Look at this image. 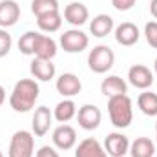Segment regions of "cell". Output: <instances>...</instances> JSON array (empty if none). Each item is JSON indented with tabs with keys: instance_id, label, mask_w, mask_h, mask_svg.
<instances>
[{
	"instance_id": "6da1fadb",
	"label": "cell",
	"mask_w": 157,
	"mask_h": 157,
	"mask_svg": "<svg viewBox=\"0 0 157 157\" xmlns=\"http://www.w3.org/2000/svg\"><path fill=\"white\" fill-rule=\"evenodd\" d=\"M40 95L39 82L33 78H20L11 95H9V106L17 112V113H28L29 110L35 108L37 101Z\"/></svg>"
},
{
	"instance_id": "7a4b0ae2",
	"label": "cell",
	"mask_w": 157,
	"mask_h": 157,
	"mask_svg": "<svg viewBox=\"0 0 157 157\" xmlns=\"http://www.w3.org/2000/svg\"><path fill=\"white\" fill-rule=\"evenodd\" d=\"M108 115L115 128H119V130L128 128L133 121L132 99L128 95H117V97L108 99Z\"/></svg>"
},
{
	"instance_id": "3957f363",
	"label": "cell",
	"mask_w": 157,
	"mask_h": 157,
	"mask_svg": "<svg viewBox=\"0 0 157 157\" xmlns=\"http://www.w3.org/2000/svg\"><path fill=\"white\" fill-rule=\"evenodd\" d=\"M115 64V53L110 46L106 44H99L95 46L90 53H88V66L93 73H108Z\"/></svg>"
},
{
	"instance_id": "277c9868",
	"label": "cell",
	"mask_w": 157,
	"mask_h": 157,
	"mask_svg": "<svg viewBox=\"0 0 157 157\" xmlns=\"http://www.w3.org/2000/svg\"><path fill=\"white\" fill-rule=\"evenodd\" d=\"M35 154V137L28 130H18L9 141L7 157H33Z\"/></svg>"
},
{
	"instance_id": "5b68a950",
	"label": "cell",
	"mask_w": 157,
	"mask_h": 157,
	"mask_svg": "<svg viewBox=\"0 0 157 157\" xmlns=\"http://www.w3.org/2000/svg\"><path fill=\"white\" fill-rule=\"evenodd\" d=\"M60 48L66 51V53H80L88 48L90 44V37L80 31L78 28H73V29H68L60 35V40H59Z\"/></svg>"
},
{
	"instance_id": "8992f818",
	"label": "cell",
	"mask_w": 157,
	"mask_h": 157,
	"mask_svg": "<svg viewBox=\"0 0 157 157\" xmlns=\"http://www.w3.org/2000/svg\"><path fill=\"white\" fill-rule=\"evenodd\" d=\"M101 121H102V112L95 104H84L77 110V122L86 132L97 130L101 126Z\"/></svg>"
},
{
	"instance_id": "52a82bcc",
	"label": "cell",
	"mask_w": 157,
	"mask_h": 157,
	"mask_svg": "<svg viewBox=\"0 0 157 157\" xmlns=\"http://www.w3.org/2000/svg\"><path fill=\"white\" fill-rule=\"evenodd\" d=\"M51 141L59 150H71L77 144V130L70 124H60L53 130Z\"/></svg>"
},
{
	"instance_id": "ba28073f",
	"label": "cell",
	"mask_w": 157,
	"mask_h": 157,
	"mask_svg": "<svg viewBox=\"0 0 157 157\" xmlns=\"http://www.w3.org/2000/svg\"><path fill=\"white\" fill-rule=\"evenodd\" d=\"M154 80L155 78H154L152 70L144 64H133L128 70V82L137 90H148L154 84Z\"/></svg>"
},
{
	"instance_id": "9c48e42d",
	"label": "cell",
	"mask_w": 157,
	"mask_h": 157,
	"mask_svg": "<svg viewBox=\"0 0 157 157\" xmlns=\"http://www.w3.org/2000/svg\"><path fill=\"white\" fill-rule=\"evenodd\" d=\"M104 150L110 157H124L130 152V139L121 132L108 133L104 139Z\"/></svg>"
},
{
	"instance_id": "30bf717a",
	"label": "cell",
	"mask_w": 157,
	"mask_h": 157,
	"mask_svg": "<svg viewBox=\"0 0 157 157\" xmlns=\"http://www.w3.org/2000/svg\"><path fill=\"white\" fill-rule=\"evenodd\" d=\"M55 88H57V91H59L64 99H71V97H75V95L80 93L82 82H80V78H78L75 73H62L60 77L57 78Z\"/></svg>"
},
{
	"instance_id": "8fae6325",
	"label": "cell",
	"mask_w": 157,
	"mask_h": 157,
	"mask_svg": "<svg viewBox=\"0 0 157 157\" xmlns=\"http://www.w3.org/2000/svg\"><path fill=\"white\" fill-rule=\"evenodd\" d=\"M51 122H53V112L48 108V106H39L33 113L31 119V130H33V135L37 137H44L49 128H51Z\"/></svg>"
},
{
	"instance_id": "7c38bea8",
	"label": "cell",
	"mask_w": 157,
	"mask_h": 157,
	"mask_svg": "<svg viewBox=\"0 0 157 157\" xmlns=\"http://www.w3.org/2000/svg\"><path fill=\"white\" fill-rule=\"evenodd\" d=\"M64 20L75 28H80L90 20V11L82 2H70L64 7Z\"/></svg>"
},
{
	"instance_id": "4fadbf2b",
	"label": "cell",
	"mask_w": 157,
	"mask_h": 157,
	"mask_svg": "<svg viewBox=\"0 0 157 157\" xmlns=\"http://www.w3.org/2000/svg\"><path fill=\"white\" fill-rule=\"evenodd\" d=\"M139 39H141V31L133 22H122L115 28V40L121 46L130 48V46L137 44Z\"/></svg>"
},
{
	"instance_id": "5bb4252c",
	"label": "cell",
	"mask_w": 157,
	"mask_h": 157,
	"mask_svg": "<svg viewBox=\"0 0 157 157\" xmlns=\"http://www.w3.org/2000/svg\"><path fill=\"white\" fill-rule=\"evenodd\" d=\"M20 18V6L15 0H2L0 2V28L7 29L15 26Z\"/></svg>"
},
{
	"instance_id": "9a60e30c",
	"label": "cell",
	"mask_w": 157,
	"mask_h": 157,
	"mask_svg": "<svg viewBox=\"0 0 157 157\" xmlns=\"http://www.w3.org/2000/svg\"><path fill=\"white\" fill-rule=\"evenodd\" d=\"M113 29H115V22H113V18H112L110 15H104V13L93 17V20L90 22V33H91L93 37H97V39H104V37H108Z\"/></svg>"
},
{
	"instance_id": "2e32d148",
	"label": "cell",
	"mask_w": 157,
	"mask_h": 157,
	"mask_svg": "<svg viewBox=\"0 0 157 157\" xmlns=\"http://www.w3.org/2000/svg\"><path fill=\"white\" fill-rule=\"evenodd\" d=\"M126 91H128V84L119 75H108L101 82V93L108 99L117 97V95H126Z\"/></svg>"
},
{
	"instance_id": "e0dca14e",
	"label": "cell",
	"mask_w": 157,
	"mask_h": 157,
	"mask_svg": "<svg viewBox=\"0 0 157 157\" xmlns=\"http://www.w3.org/2000/svg\"><path fill=\"white\" fill-rule=\"evenodd\" d=\"M29 71L31 75L37 78V80H42V82H48L55 77L57 70H55V64L51 60H46V59H33L31 60V66H29Z\"/></svg>"
},
{
	"instance_id": "ac0fdd59",
	"label": "cell",
	"mask_w": 157,
	"mask_h": 157,
	"mask_svg": "<svg viewBox=\"0 0 157 157\" xmlns=\"http://www.w3.org/2000/svg\"><path fill=\"white\" fill-rule=\"evenodd\" d=\"M75 157H108V154L95 137H86L84 141L78 143Z\"/></svg>"
},
{
	"instance_id": "d6986e66",
	"label": "cell",
	"mask_w": 157,
	"mask_h": 157,
	"mask_svg": "<svg viewBox=\"0 0 157 157\" xmlns=\"http://www.w3.org/2000/svg\"><path fill=\"white\" fill-rule=\"evenodd\" d=\"M37 26H39L40 31L44 33H55L60 29L62 26V15L60 11H49V13H44L37 17Z\"/></svg>"
},
{
	"instance_id": "ffe728a7",
	"label": "cell",
	"mask_w": 157,
	"mask_h": 157,
	"mask_svg": "<svg viewBox=\"0 0 157 157\" xmlns=\"http://www.w3.org/2000/svg\"><path fill=\"white\" fill-rule=\"evenodd\" d=\"M57 42L48 37V35H39L37 44H35V55L37 59H46V60H53V57L57 55Z\"/></svg>"
},
{
	"instance_id": "44dd1931",
	"label": "cell",
	"mask_w": 157,
	"mask_h": 157,
	"mask_svg": "<svg viewBox=\"0 0 157 157\" xmlns=\"http://www.w3.org/2000/svg\"><path fill=\"white\" fill-rule=\"evenodd\" d=\"M132 157H154L155 155V143L148 137H137L133 143H130Z\"/></svg>"
},
{
	"instance_id": "7402d4cb",
	"label": "cell",
	"mask_w": 157,
	"mask_h": 157,
	"mask_svg": "<svg viewBox=\"0 0 157 157\" xmlns=\"http://www.w3.org/2000/svg\"><path fill=\"white\" fill-rule=\"evenodd\" d=\"M73 117H77V104L71 99H64L60 101L55 110H53V119L60 124H66L68 121H71Z\"/></svg>"
},
{
	"instance_id": "603a6c76",
	"label": "cell",
	"mask_w": 157,
	"mask_h": 157,
	"mask_svg": "<svg viewBox=\"0 0 157 157\" xmlns=\"http://www.w3.org/2000/svg\"><path fill=\"white\" fill-rule=\"evenodd\" d=\"M137 106L139 110L148 115V117H157V93L144 90L139 97H137Z\"/></svg>"
},
{
	"instance_id": "cb8c5ba5",
	"label": "cell",
	"mask_w": 157,
	"mask_h": 157,
	"mask_svg": "<svg viewBox=\"0 0 157 157\" xmlns=\"http://www.w3.org/2000/svg\"><path fill=\"white\" fill-rule=\"evenodd\" d=\"M40 33L37 31H26L20 39H18V51L22 55H35V44Z\"/></svg>"
},
{
	"instance_id": "d4e9b609",
	"label": "cell",
	"mask_w": 157,
	"mask_h": 157,
	"mask_svg": "<svg viewBox=\"0 0 157 157\" xmlns=\"http://www.w3.org/2000/svg\"><path fill=\"white\" fill-rule=\"evenodd\" d=\"M49 11H59V0H31V13L35 17Z\"/></svg>"
},
{
	"instance_id": "484cf974",
	"label": "cell",
	"mask_w": 157,
	"mask_h": 157,
	"mask_svg": "<svg viewBox=\"0 0 157 157\" xmlns=\"http://www.w3.org/2000/svg\"><path fill=\"white\" fill-rule=\"evenodd\" d=\"M144 39L146 42L157 49V20H150L144 26Z\"/></svg>"
},
{
	"instance_id": "4316f807",
	"label": "cell",
	"mask_w": 157,
	"mask_h": 157,
	"mask_svg": "<svg viewBox=\"0 0 157 157\" xmlns=\"http://www.w3.org/2000/svg\"><path fill=\"white\" fill-rule=\"evenodd\" d=\"M11 46H13V39H11L9 31L4 29V28H0V59L6 57L11 51Z\"/></svg>"
},
{
	"instance_id": "83f0119b",
	"label": "cell",
	"mask_w": 157,
	"mask_h": 157,
	"mask_svg": "<svg viewBox=\"0 0 157 157\" xmlns=\"http://www.w3.org/2000/svg\"><path fill=\"white\" fill-rule=\"evenodd\" d=\"M137 0H112V6L117 9V11H130L133 6H135Z\"/></svg>"
},
{
	"instance_id": "f1b7e54d",
	"label": "cell",
	"mask_w": 157,
	"mask_h": 157,
	"mask_svg": "<svg viewBox=\"0 0 157 157\" xmlns=\"http://www.w3.org/2000/svg\"><path fill=\"white\" fill-rule=\"evenodd\" d=\"M35 157H60L59 155V152L53 148V146H40L39 148V152L35 154Z\"/></svg>"
},
{
	"instance_id": "f546056e",
	"label": "cell",
	"mask_w": 157,
	"mask_h": 157,
	"mask_svg": "<svg viewBox=\"0 0 157 157\" xmlns=\"http://www.w3.org/2000/svg\"><path fill=\"white\" fill-rule=\"evenodd\" d=\"M150 13L154 18H157V0H150Z\"/></svg>"
},
{
	"instance_id": "4dcf8cb0",
	"label": "cell",
	"mask_w": 157,
	"mask_h": 157,
	"mask_svg": "<svg viewBox=\"0 0 157 157\" xmlns=\"http://www.w3.org/2000/svg\"><path fill=\"white\" fill-rule=\"evenodd\" d=\"M4 101H6V90H4V86L0 84V106L4 104Z\"/></svg>"
},
{
	"instance_id": "1f68e13d",
	"label": "cell",
	"mask_w": 157,
	"mask_h": 157,
	"mask_svg": "<svg viewBox=\"0 0 157 157\" xmlns=\"http://www.w3.org/2000/svg\"><path fill=\"white\" fill-rule=\"evenodd\" d=\"M154 71H155V75H157V59H155V62H154Z\"/></svg>"
},
{
	"instance_id": "d6a6232c",
	"label": "cell",
	"mask_w": 157,
	"mask_h": 157,
	"mask_svg": "<svg viewBox=\"0 0 157 157\" xmlns=\"http://www.w3.org/2000/svg\"><path fill=\"white\" fill-rule=\"evenodd\" d=\"M155 146H157V122H155Z\"/></svg>"
},
{
	"instance_id": "836d02e7",
	"label": "cell",
	"mask_w": 157,
	"mask_h": 157,
	"mask_svg": "<svg viewBox=\"0 0 157 157\" xmlns=\"http://www.w3.org/2000/svg\"><path fill=\"white\" fill-rule=\"evenodd\" d=\"M0 157H4V154H2V152H0Z\"/></svg>"
},
{
	"instance_id": "e575fe53",
	"label": "cell",
	"mask_w": 157,
	"mask_h": 157,
	"mask_svg": "<svg viewBox=\"0 0 157 157\" xmlns=\"http://www.w3.org/2000/svg\"><path fill=\"white\" fill-rule=\"evenodd\" d=\"M154 157H157V155H154Z\"/></svg>"
}]
</instances>
